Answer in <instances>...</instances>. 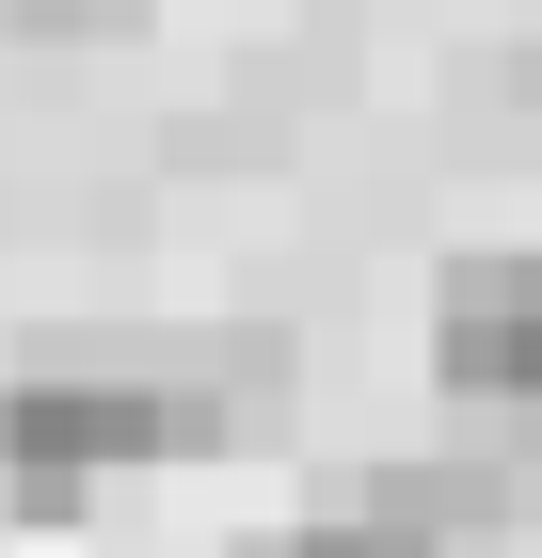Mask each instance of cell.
<instances>
[{
    "mask_svg": "<svg viewBox=\"0 0 542 558\" xmlns=\"http://www.w3.org/2000/svg\"><path fill=\"white\" fill-rule=\"evenodd\" d=\"M224 415H240V399L160 384V367H16V384H0V478L64 511L81 478H128V463H192V447H224Z\"/></svg>",
    "mask_w": 542,
    "mask_h": 558,
    "instance_id": "obj_1",
    "label": "cell"
},
{
    "mask_svg": "<svg viewBox=\"0 0 542 558\" xmlns=\"http://www.w3.org/2000/svg\"><path fill=\"white\" fill-rule=\"evenodd\" d=\"M431 384L495 430H542V240H479L431 271Z\"/></svg>",
    "mask_w": 542,
    "mask_h": 558,
    "instance_id": "obj_2",
    "label": "cell"
},
{
    "mask_svg": "<svg viewBox=\"0 0 542 558\" xmlns=\"http://www.w3.org/2000/svg\"><path fill=\"white\" fill-rule=\"evenodd\" d=\"M479 112H510V129H542V33H510V48H479Z\"/></svg>",
    "mask_w": 542,
    "mask_h": 558,
    "instance_id": "obj_3",
    "label": "cell"
},
{
    "mask_svg": "<svg viewBox=\"0 0 542 558\" xmlns=\"http://www.w3.org/2000/svg\"><path fill=\"white\" fill-rule=\"evenodd\" d=\"M0 16H33V33H128L144 0H0Z\"/></svg>",
    "mask_w": 542,
    "mask_h": 558,
    "instance_id": "obj_4",
    "label": "cell"
}]
</instances>
